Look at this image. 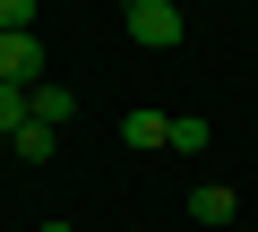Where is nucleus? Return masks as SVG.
I'll return each mask as SVG.
<instances>
[{"instance_id":"nucleus-1","label":"nucleus","mask_w":258,"mask_h":232,"mask_svg":"<svg viewBox=\"0 0 258 232\" xmlns=\"http://www.w3.org/2000/svg\"><path fill=\"white\" fill-rule=\"evenodd\" d=\"M120 26H129V43H138V52H172V43L189 35V18L172 9V0H129Z\"/></svg>"},{"instance_id":"nucleus-3","label":"nucleus","mask_w":258,"mask_h":232,"mask_svg":"<svg viewBox=\"0 0 258 232\" xmlns=\"http://www.w3.org/2000/svg\"><path fill=\"white\" fill-rule=\"evenodd\" d=\"M26 121H43V129H69V121H78V95H69L60 78H43V86H26Z\"/></svg>"},{"instance_id":"nucleus-6","label":"nucleus","mask_w":258,"mask_h":232,"mask_svg":"<svg viewBox=\"0 0 258 232\" xmlns=\"http://www.w3.org/2000/svg\"><path fill=\"white\" fill-rule=\"evenodd\" d=\"M9 146H18L26 164H52V146H60V129H43V121H26V129H18Z\"/></svg>"},{"instance_id":"nucleus-7","label":"nucleus","mask_w":258,"mask_h":232,"mask_svg":"<svg viewBox=\"0 0 258 232\" xmlns=\"http://www.w3.org/2000/svg\"><path fill=\"white\" fill-rule=\"evenodd\" d=\"M172 146H181V155H198V146H215V129L198 121V112H172Z\"/></svg>"},{"instance_id":"nucleus-4","label":"nucleus","mask_w":258,"mask_h":232,"mask_svg":"<svg viewBox=\"0 0 258 232\" xmlns=\"http://www.w3.org/2000/svg\"><path fill=\"white\" fill-rule=\"evenodd\" d=\"M241 215V198L224 189V181H207V189H189V223H232Z\"/></svg>"},{"instance_id":"nucleus-8","label":"nucleus","mask_w":258,"mask_h":232,"mask_svg":"<svg viewBox=\"0 0 258 232\" xmlns=\"http://www.w3.org/2000/svg\"><path fill=\"white\" fill-rule=\"evenodd\" d=\"M26 129V86H0V138Z\"/></svg>"},{"instance_id":"nucleus-10","label":"nucleus","mask_w":258,"mask_h":232,"mask_svg":"<svg viewBox=\"0 0 258 232\" xmlns=\"http://www.w3.org/2000/svg\"><path fill=\"white\" fill-rule=\"evenodd\" d=\"M43 232H69V223H43Z\"/></svg>"},{"instance_id":"nucleus-9","label":"nucleus","mask_w":258,"mask_h":232,"mask_svg":"<svg viewBox=\"0 0 258 232\" xmlns=\"http://www.w3.org/2000/svg\"><path fill=\"white\" fill-rule=\"evenodd\" d=\"M35 9H43V0H0V35H26V26H35Z\"/></svg>"},{"instance_id":"nucleus-5","label":"nucleus","mask_w":258,"mask_h":232,"mask_svg":"<svg viewBox=\"0 0 258 232\" xmlns=\"http://www.w3.org/2000/svg\"><path fill=\"white\" fill-rule=\"evenodd\" d=\"M120 146H172V112H129V121H120Z\"/></svg>"},{"instance_id":"nucleus-2","label":"nucleus","mask_w":258,"mask_h":232,"mask_svg":"<svg viewBox=\"0 0 258 232\" xmlns=\"http://www.w3.org/2000/svg\"><path fill=\"white\" fill-rule=\"evenodd\" d=\"M43 35L26 26V35H0V86H43Z\"/></svg>"}]
</instances>
